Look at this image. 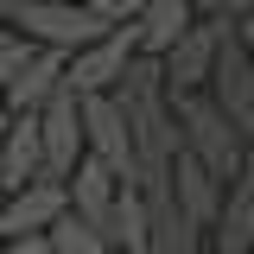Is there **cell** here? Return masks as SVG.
<instances>
[{
	"mask_svg": "<svg viewBox=\"0 0 254 254\" xmlns=\"http://www.w3.org/2000/svg\"><path fill=\"white\" fill-rule=\"evenodd\" d=\"M115 108L127 115V133H133V159H140V178H159L172 153H178V121H172V102H165V70L159 58H140L121 70V83H115Z\"/></svg>",
	"mask_w": 254,
	"mask_h": 254,
	"instance_id": "6da1fadb",
	"label": "cell"
},
{
	"mask_svg": "<svg viewBox=\"0 0 254 254\" xmlns=\"http://www.w3.org/2000/svg\"><path fill=\"white\" fill-rule=\"evenodd\" d=\"M190 13L197 19H242V13H254V0H190Z\"/></svg>",
	"mask_w": 254,
	"mask_h": 254,
	"instance_id": "d6986e66",
	"label": "cell"
},
{
	"mask_svg": "<svg viewBox=\"0 0 254 254\" xmlns=\"http://www.w3.org/2000/svg\"><path fill=\"white\" fill-rule=\"evenodd\" d=\"M89 6L102 13V19H115V26H121V19H133V13L146 6V0H89Z\"/></svg>",
	"mask_w": 254,
	"mask_h": 254,
	"instance_id": "ffe728a7",
	"label": "cell"
},
{
	"mask_svg": "<svg viewBox=\"0 0 254 254\" xmlns=\"http://www.w3.org/2000/svg\"><path fill=\"white\" fill-rule=\"evenodd\" d=\"M58 83H64V51H32L13 76H6V115H38L51 95H58Z\"/></svg>",
	"mask_w": 254,
	"mask_h": 254,
	"instance_id": "5bb4252c",
	"label": "cell"
},
{
	"mask_svg": "<svg viewBox=\"0 0 254 254\" xmlns=\"http://www.w3.org/2000/svg\"><path fill=\"white\" fill-rule=\"evenodd\" d=\"M108 248L115 254H146V190H140V178H121V190H115Z\"/></svg>",
	"mask_w": 254,
	"mask_h": 254,
	"instance_id": "e0dca14e",
	"label": "cell"
},
{
	"mask_svg": "<svg viewBox=\"0 0 254 254\" xmlns=\"http://www.w3.org/2000/svg\"><path fill=\"white\" fill-rule=\"evenodd\" d=\"M0 254H51V242H45V235H13Z\"/></svg>",
	"mask_w": 254,
	"mask_h": 254,
	"instance_id": "44dd1931",
	"label": "cell"
},
{
	"mask_svg": "<svg viewBox=\"0 0 254 254\" xmlns=\"http://www.w3.org/2000/svg\"><path fill=\"white\" fill-rule=\"evenodd\" d=\"M6 19H13V0H0V26H6Z\"/></svg>",
	"mask_w": 254,
	"mask_h": 254,
	"instance_id": "7402d4cb",
	"label": "cell"
},
{
	"mask_svg": "<svg viewBox=\"0 0 254 254\" xmlns=\"http://www.w3.org/2000/svg\"><path fill=\"white\" fill-rule=\"evenodd\" d=\"M133 58H140V26L121 19V26L102 32L95 45H83V51H70V58H64V83H70L76 95H108Z\"/></svg>",
	"mask_w": 254,
	"mask_h": 254,
	"instance_id": "5b68a950",
	"label": "cell"
},
{
	"mask_svg": "<svg viewBox=\"0 0 254 254\" xmlns=\"http://www.w3.org/2000/svg\"><path fill=\"white\" fill-rule=\"evenodd\" d=\"M76 102H83V153L102 159L115 178H140L133 133H127V115L115 108V95H76Z\"/></svg>",
	"mask_w": 254,
	"mask_h": 254,
	"instance_id": "8992f818",
	"label": "cell"
},
{
	"mask_svg": "<svg viewBox=\"0 0 254 254\" xmlns=\"http://www.w3.org/2000/svg\"><path fill=\"white\" fill-rule=\"evenodd\" d=\"M222 26H229V19H190V26L178 32V45L159 58V70H165V95H185V89H203V83H210Z\"/></svg>",
	"mask_w": 254,
	"mask_h": 254,
	"instance_id": "ba28073f",
	"label": "cell"
},
{
	"mask_svg": "<svg viewBox=\"0 0 254 254\" xmlns=\"http://www.w3.org/2000/svg\"><path fill=\"white\" fill-rule=\"evenodd\" d=\"M140 190H146V254H197L203 248V229L185 216V203L172 197L165 172L140 178Z\"/></svg>",
	"mask_w": 254,
	"mask_h": 254,
	"instance_id": "9c48e42d",
	"label": "cell"
},
{
	"mask_svg": "<svg viewBox=\"0 0 254 254\" xmlns=\"http://www.w3.org/2000/svg\"><path fill=\"white\" fill-rule=\"evenodd\" d=\"M165 102H172V121H178V146H185V153L197 159V165H203L216 185H229V178H235V172L254 159V146L235 133V127H229V115H222V108H216L203 89L165 95Z\"/></svg>",
	"mask_w": 254,
	"mask_h": 254,
	"instance_id": "7a4b0ae2",
	"label": "cell"
},
{
	"mask_svg": "<svg viewBox=\"0 0 254 254\" xmlns=\"http://www.w3.org/2000/svg\"><path fill=\"white\" fill-rule=\"evenodd\" d=\"M45 242H51V254H115V248H108V242L89 229V222H76L70 210H64V216L45 229Z\"/></svg>",
	"mask_w": 254,
	"mask_h": 254,
	"instance_id": "ac0fdd59",
	"label": "cell"
},
{
	"mask_svg": "<svg viewBox=\"0 0 254 254\" xmlns=\"http://www.w3.org/2000/svg\"><path fill=\"white\" fill-rule=\"evenodd\" d=\"M190 19H197L190 0H146V6L133 13V26H140V51H146V58H165Z\"/></svg>",
	"mask_w": 254,
	"mask_h": 254,
	"instance_id": "2e32d148",
	"label": "cell"
},
{
	"mask_svg": "<svg viewBox=\"0 0 254 254\" xmlns=\"http://www.w3.org/2000/svg\"><path fill=\"white\" fill-rule=\"evenodd\" d=\"M38 146H45V178H70L83 159V102L70 83H58V95L38 108Z\"/></svg>",
	"mask_w": 254,
	"mask_h": 254,
	"instance_id": "52a82bcc",
	"label": "cell"
},
{
	"mask_svg": "<svg viewBox=\"0 0 254 254\" xmlns=\"http://www.w3.org/2000/svg\"><path fill=\"white\" fill-rule=\"evenodd\" d=\"M45 178V146H38V115H0V190H26Z\"/></svg>",
	"mask_w": 254,
	"mask_h": 254,
	"instance_id": "8fae6325",
	"label": "cell"
},
{
	"mask_svg": "<svg viewBox=\"0 0 254 254\" xmlns=\"http://www.w3.org/2000/svg\"><path fill=\"white\" fill-rule=\"evenodd\" d=\"M64 190H70V216L76 222H89L95 235L108 242V216H115V190H121V178L102 165V159H76V172L64 178Z\"/></svg>",
	"mask_w": 254,
	"mask_h": 254,
	"instance_id": "7c38bea8",
	"label": "cell"
},
{
	"mask_svg": "<svg viewBox=\"0 0 254 254\" xmlns=\"http://www.w3.org/2000/svg\"><path fill=\"white\" fill-rule=\"evenodd\" d=\"M64 210H70L64 178H32L26 190H13V197L0 203V235H6V242H13V235H45Z\"/></svg>",
	"mask_w": 254,
	"mask_h": 254,
	"instance_id": "30bf717a",
	"label": "cell"
},
{
	"mask_svg": "<svg viewBox=\"0 0 254 254\" xmlns=\"http://www.w3.org/2000/svg\"><path fill=\"white\" fill-rule=\"evenodd\" d=\"M13 6H19V0H13Z\"/></svg>",
	"mask_w": 254,
	"mask_h": 254,
	"instance_id": "d4e9b609",
	"label": "cell"
},
{
	"mask_svg": "<svg viewBox=\"0 0 254 254\" xmlns=\"http://www.w3.org/2000/svg\"><path fill=\"white\" fill-rule=\"evenodd\" d=\"M222 254H254V159L222 185V203H216V222H210Z\"/></svg>",
	"mask_w": 254,
	"mask_h": 254,
	"instance_id": "4fadbf2b",
	"label": "cell"
},
{
	"mask_svg": "<svg viewBox=\"0 0 254 254\" xmlns=\"http://www.w3.org/2000/svg\"><path fill=\"white\" fill-rule=\"evenodd\" d=\"M165 185H172V197L185 203V216L197 222V229H210V222H216L222 185H216V178H210V172H203V165L185 153V146H178V153H172V165H165Z\"/></svg>",
	"mask_w": 254,
	"mask_h": 254,
	"instance_id": "9a60e30c",
	"label": "cell"
},
{
	"mask_svg": "<svg viewBox=\"0 0 254 254\" xmlns=\"http://www.w3.org/2000/svg\"><path fill=\"white\" fill-rule=\"evenodd\" d=\"M0 108H6V70H0Z\"/></svg>",
	"mask_w": 254,
	"mask_h": 254,
	"instance_id": "603a6c76",
	"label": "cell"
},
{
	"mask_svg": "<svg viewBox=\"0 0 254 254\" xmlns=\"http://www.w3.org/2000/svg\"><path fill=\"white\" fill-rule=\"evenodd\" d=\"M0 248H6V235H0Z\"/></svg>",
	"mask_w": 254,
	"mask_h": 254,
	"instance_id": "cb8c5ba5",
	"label": "cell"
},
{
	"mask_svg": "<svg viewBox=\"0 0 254 254\" xmlns=\"http://www.w3.org/2000/svg\"><path fill=\"white\" fill-rule=\"evenodd\" d=\"M203 89H210V102L229 115V127L254 146V51L235 38V19L222 26V45H216V64H210V83H203Z\"/></svg>",
	"mask_w": 254,
	"mask_h": 254,
	"instance_id": "277c9868",
	"label": "cell"
},
{
	"mask_svg": "<svg viewBox=\"0 0 254 254\" xmlns=\"http://www.w3.org/2000/svg\"><path fill=\"white\" fill-rule=\"evenodd\" d=\"M6 26L19 32L26 45H45V51H64V58H70V51L95 45L115 19H102L89 0H19Z\"/></svg>",
	"mask_w": 254,
	"mask_h": 254,
	"instance_id": "3957f363",
	"label": "cell"
}]
</instances>
